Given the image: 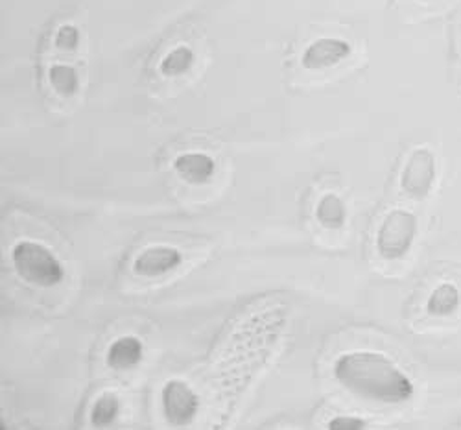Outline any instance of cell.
<instances>
[{
  "label": "cell",
  "instance_id": "obj_16",
  "mask_svg": "<svg viewBox=\"0 0 461 430\" xmlns=\"http://www.w3.org/2000/svg\"><path fill=\"white\" fill-rule=\"evenodd\" d=\"M330 430H362L366 428V421L357 416H336L329 423Z\"/></svg>",
  "mask_w": 461,
  "mask_h": 430
},
{
  "label": "cell",
  "instance_id": "obj_10",
  "mask_svg": "<svg viewBox=\"0 0 461 430\" xmlns=\"http://www.w3.org/2000/svg\"><path fill=\"white\" fill-rule=\"evenodd\" d=\"M459 303H461V296L457 287L452 283H443L438 288H434V292L430 294L427 301V312L430 316L447 318L454 315Z\"/></svg>",
  "mask_w": 461,
  "mask_h": 430
},
{
  "label": "cell",
  "instance_id": "obj_5",
  "mask_svg": "<svg viewBox=\"0 0 461 430\" xmlns=\"http://www.w3.org/2000/svg\"><path fill=\"white\" fill-rule=\"evenodd\" d=\"M161 405L167 421L176 426L188 425L200 410V399L196 392L179 379H172L163 386Z\"/></svg>",
  "mask_w": 461,
  "mask_h": 430
},
{
  "label": "cell",
  "instance_id": "obj_14",
  "mask_svg": "<svg viewBox=\"0 0 461 430\" xmlns=\"http://www.w3.org/2000/svg\"><path fill=\"white\" fill-rule=\"evenodd\" d=\"M119 412H121V401H119L117 394L104 392L96 399V403L91 410V423L95 426H109L114 419H117Z\"/></svg>",
  "mask_w": 461,
  "mask_h": 430
},
{
  "label": "cell",
  "instance_id": "obj_1",
  "mask_svg": "<svg viewBox=\"0 0 461 430\" xmlns=\"http://www.w3.org/2000/svg\"><path fill=\"white\" fill-rule=\"evenodd\" d=\"M334 377L351 394L384 405H399L413 396L410 377L392 359L375 351L341 355L334 364Z\"/></svg>",
  "mask_w": 461,
  "mask_h": 430
},
{
  "label": "cell",
  "instance_id": "obj_6",
  "mask_svg": "<svg viewBox=\"0 0 461 430\" xmlns=\"http://www.w3.org/2000/svg\"><path fill=\"white\" fill-rule=\"evenodd\" d=\"M351 56V45L338 37H321L303 52V67L309 70L330 69Z\"/></svg>",
  "mask_w": 461,
  "mask_h": 430
},
{
  "label": "cell",
  "instance_id": "obj_2",
  "mask_svg": "<svg viewBox=\"0 0 461 430\" xmlns=\"http://www.w3.org/2000/svg\"><path fill=\"white\" fill-rule=\"evenodd\" d=\"M12 262L19 276L35 287L52 288L65 278L58 257L40 242L21 241L15 244L12 250Z\"/></svg>",
  "mask_w": 461,
  "mask_h": 430
},
{
  "label": "cell",
  "instance_id": "obj_12",
  "mask_svg": "<svg viewBox=\"0 0 461 430\" xmlns=\"http://www.w3.org/2000/svg\"><path fill=\"white\" fill-rule=\"evenodd\" d=\"M49 82L52 86V89L63 96V98H70L80 89V78L78 72H76L70 65H52L49 70Z\"/></svg>",
  "mask_w": 461,
  "mask_h": 430
},
{
  "label": "cell",
  "instance_id": "obj_8",
  "mask_svg": "<svg viewBox=\"0 0 461 430\" xmlns=\"http://www.w3.org/2000/svg\"><path fill=\"white\" fill-rule=\"evenodd\" d=\"M174 169L183 181L190 185H202L214 176L216 163L211 155L203 151H186L177 155L174 161Z\"/></svg>",
  "mask_w": 461,
  "mask_h": 430
},
{
  "label": "cell",
  "instance_id": "obj_13",
  "mask_svg": "<svg viewBox=\"0 0 461 430\" xmlns=\"http://www.w3.org/2000/svg\"><path fill=\"white\" fill-rule=\"evenodd\" d=\"M192 63H194V52H192L190 47L181 45V47H176L174 50H170L163 58V61L159 65V70L167 78H176V76H181V74L188 72Z\"/></svg>",
  "mask_w": 461,
  "mask_h": 430
},
{
  "label": "cell",
  "instance_id": "obj_3",
  "mask_svg": "<svg viewBox=\"0 0 461 430\" xmlns=\"http://www.w3.org/2000/svg\"><path fill=\"white\" fill-rule=\"evenodd\" d=\"M417 234V218L406 209H393L382 220L376 234V250L386 261L402 259Z\"/></svg>",
  "mask_w": 461,
  "mask_h": 430
},
{
  "label": "cell",
  "instance_id": "obj_9",
  "mask_svg": "<svg viewBox=\"0 0 461 430\" xmlns=\"http://www.w3.org/2000/svg\"><path fill=\"white\" fill-rule=\"evenodd\" d=\"M144 347L137 336H121L107 349V364L113 370H131L142 361Z\"/></svg>",
  "mask_w": 461,
  "mask_h": 430
},
{
  "label": "cell",
  "instance_id": "obj_15",
  "mask_svg": "<svg viewBox=\"0 0 461 430\" xmlns=\"http://www.w3.org/2000/svg\"><path fill=\"white\" fill-rule=\"evenodd\" d=\"M54 43H56V47H58L59 50H63V52H72V50H76V49H78V45H80V32H78V28L72 26V24H63V26L56 32Z\"/></svg>",
  "mask_w": 461,
  "mask_h": 430
},
{
  "label": "cell",
  "instance_id": "obj_11",
  "mask_svg": "<svg viewBox=\"0 0 461 430\" xmlns=\"http://www.w3.org/2000/svg\"><path fill=\"white\" fill-rule=\"evenodd\" d=\"M316 216L320 224L327 229H339L348 220V211L339 197L336 194H325L316 207Z\"/></svg>",
  "mask_w": 461,
  "mask_h": 430
},
{
  "label": "cell",
  "instance_id": "obj_7",
  "mask_svg": "<svg viewBox=\"0 0 461 430\" xmlns=\"http://www.w3.org/2000/svg\"><path fill=\"white\" fill-rule=\"evenodd\" d=\"M179 250L172 246H149L133 261V271L140 278H158L172 271L181 264Z\"/></svg>",
  "mask_w": 461,
  "mask_h": 430
},
{
  "label": "cell",
  "instance_id": "obj_4",
  "mask_svg": "<svg viewBox=\"0 0 461 430\" xmlns=\"http://www.w3.org/2000/svg\"><path fill=\"white\" fill-rule=\"evenodd\" d=\"M436 181V155L429 148H417L401 174V188L411 200H425L432 192Z\"/></svg>",
  "mask_w": 461,
  "mask_h": 430
}]
</instances>
